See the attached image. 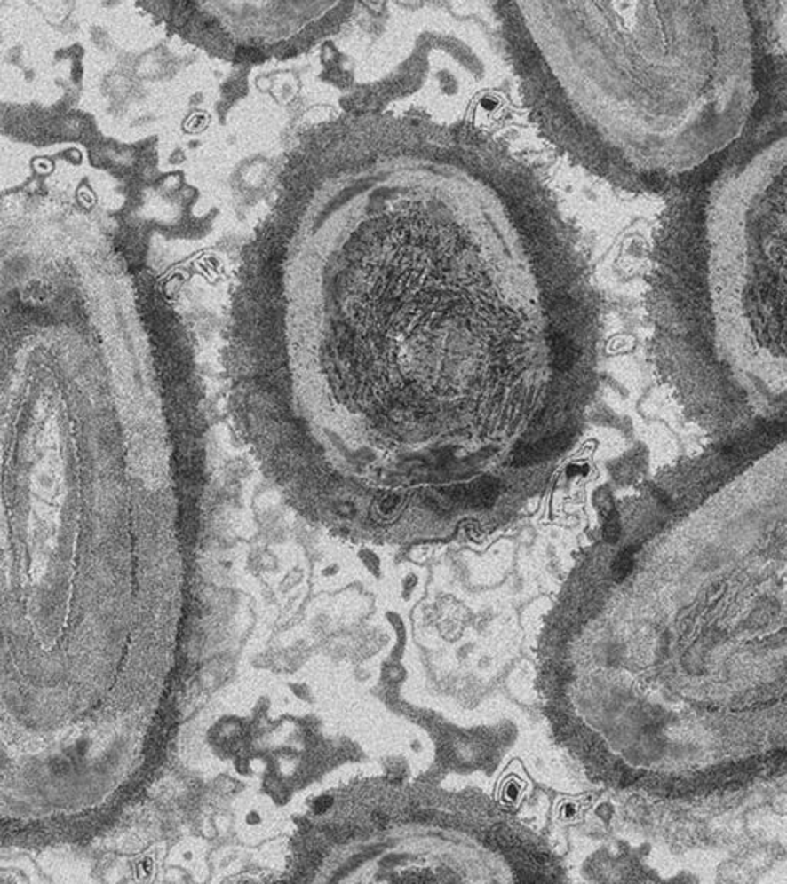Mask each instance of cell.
<instances>
[{"label": "cell", "mask_w": 787, "mask_h": 884, "mask_svg": "<svg viewBox=\"0 0 787 884\" xmlns=\"http://www.w3.org/2000/svg\"><path fill=\"white\" fill-rule=\"evenodd\" d=\"M566 473L569 478L584 477V475H588V467L586 465H571Z\"/></svg>", "instance_id": "cell-8"}, {"label": "cell", "mask_w": 787, "mask_h": 884, "mask_svg": "<svg viewBox=\"0 0 787 884\" xmlns=\"http://www.w3.org/2000/svg\"><path fill=\"white\" fill-rule=\"evenodd\" d=\"M498 28L528 108L576 160L666 189L725 155L759 100L743 2H511Z\"/></svg>", "instance_id": "cell-1"}, {"label": "cell", "mask_w": 787, "mask_h": 884, "mask_svg": "<svg viewBox=\"0 0 787 884\" xmlns=\"http://www.w3.org/2000/svg\"><path fill=\"white\" fill-rule=\"evenodd\" d=\"M571 441V433H557L553 437L543 438L534 444H523L515 448L513 454V465L528 467V465L540 464L543 461L551 460L561 454Z\"/></svg>", "instance_id": "cell-3"}, {"label": "cell", "mask_w": 787, "mask_h": 884, "mask_svg": "<svg viewBox=\"0 0 787 884\" xmlns=\"http://www.w3.org/2000/svg\"><path fill=\"white\" fill-rule=\"evenodd\" d=\"M331 806V797H320V799L315 800L314 809L317 814H322V812H325V810L330 809Z\"/></svg>", "instance_id": "cell-7"}, {"label": "cell", "mask_w": 787, "mask_h": 884, "mask_svg": "<svg viewBox=\"0 0 787 884\" xmlns=\"http://www.w3.org/2000/svg\"><path fill=\"white\" fill-rule=\"evenodd\" d=\"M548 351L551 364L559 372H568L578 359V347L568 335L552 329L548 335Z\"/></svg>", "instance_id": "cell-4"}, {"label": "cell", "mask_w": 787, "mask_h": 884, "mask_svg": "<svg viewBox=\"0 0 787 884\" xmlns=\"http://www.w3.org/2000/svg\"><path fill=\"white\" fill-rule=\"evenodd\" d=\"M633 565H635V555H633V551L631 549L620 551V555L616 556V561L612 564L614 579L623 580V579L628 578L629 574L632 572Z\"/></svg>", "instance_id": "cell-6"}, {"label": "cell", "mask_w": 787, "mask_h": 884, "mask_svg": "<svg viewBox=\"0 0 787 884\" xmlns=\"http://www.w3.org/2000/svg\"><path fill=\"white\" fill-rule=\"evenodd\" d=\"M603 536L609 544H616L622 536V522H620V516L614 507H610L609 510L605 511Z\"/></svg>", "instance_id": "cell-5"}, {"label": "cell", "mask_w": 787, "mask_h": 884, "mask_svg": "<svg viewBox=\"0 0 787 884\" xmlns=\"http://www.w3.org/2000/svg\"><path fill=\"white\" fill-rule=\"evenodd\" d=\"M500 493H502V482L492 477L479 478L475 481L446 490V494L452 501L479 510L491 509L492 505L496 504L497 499L500 498Z\"/></svg>", "instance_id": "cell-2"}]
</instances>
